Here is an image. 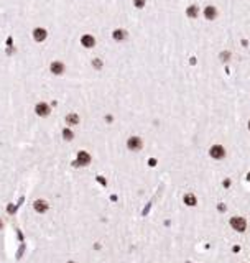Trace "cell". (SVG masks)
I'll use <instances>...</instances> for the list:
<instances>
[{
  "mask_svg": "<svg viewBox=\"0 0 250 263\" xmlns=\"http://www.w3.org/2000/svg\"><path fill=\"white\" fill-rule=\"evenodd\" d=\"M51 72H53V74H56V76L63 74V72H64V64L59 63V61L51 63Z\"/></svg>",
  "mask_w": 250,
  "mask_h": 263,
  "instance_id": "ba28073f",
  "label": "cell"
},
{
  "mask_svg": "<svg viewBox=\"0 0 250 263\" xmlns=\"http://www.w3.org/2000/svg\"><path fill=\"white\" fill-rule=\"evenodd\" d=\"M89 161H91L89 153H86V151H79V155H78V161H76V164H81V166H84V164H89Z\"/></svg>",
  "mask_w": 250,
  "mask_h": 263,
  "instance_id": "5b68a950",
  "label": "cell"
},
{
  "mask_svg": "<svg viewBox=\"0 0 250 263\" xmlns=\"http://www.w3.org/2000/svg\"><path fill=\"white\" fill-rule=\"evenodd\" d=\"M184 202H186L188 206H194L196 204V197L193 196V194H186V196H184Z\"/></svg>",
  "mask_w": 250,
  "mask_h": 263,
  "instance_id": "4fadbf2b",
  "label": "cell"
},
{
  "mask_svg": "<svg viewBox=\"0 0 250 263\" xmlns=\"http://www.w3.org/2000/svg\"><path fill=\"white\" fill-rule=\"evenodd\" d=\"M197 15V7H189L188 9V17H196Z\"/></svg>",
  "mask_w": 250,
  "mask_h": 263,
  "instance_id": "9a60e30c",
  "label": "cell"
},
{
  "mask_svg": "<svg viewBox=\"0 0 250 263\" xmlns=\"http://www.w3.org/2000/svg\"><path fill=\"white\" fill-rule=\"evenodd\" d=\"M63 137H64V140H72V132L69 130V128H66V130H63Z\"/></svg>",
  "mask_w": 250,
  "mask_h": 263,
  "instance_id": "5bb4252c",
  "label": "cell"
},
{
  "mask_svg": "<svg viewBox=\"0 0 250 263\" xmlns=\"http://www.w3.org/2000/svg\"><path fill=\"white\" fill-rule=\"evenodd\" d=\"M81 43L86 48H92L95 44V40H94V36H91V35H84L82 38H81Z\"/></svg>",
  "mask_w": 250,
  "mask_h": 263,
  "instance_id": "9c48e42d",
  "label": "cell"
},
{
  "mask_svg": "<svg viewBox=\"0 0 250 263\" xmlns=\"http://www.w3.org/2000/svg\"><path fill=\"white\" fill-rule=\"evenodd\" d=\"M33 207H35L36 212H46L48 210V202L43 201V199H38V201L33 202Z\"/></svg>",
  "mask_w": 250,
  "mask_h": 263,
  "instance_id": "52a82bcc",
  "label": "cell"
},
{
  "mask_svg": "<svg viewBox=\"0 0 250 263\" xmlns=\"http://www.w3.org/2000/svg\"><path fill=\"white\" fill-rule=\"evenodd\" d=\"M224 155H225V151L220 145H214V147L211 148V156L214 158V160H222Z\"/></svg>",
  "mask_w": 250,
  "mask_h": 263,
  "instance_id": "7a4b0ae2",
  "label": "cell"
},
{
  "mask_svg": "<svg viewBox=\"0 0 250 263\" xmlns=\"http://www.w3.org/2000/svg\"><path fill=\"white\" fill-rule=\"evenodd\" d=\"M127 147L130 150H140L142 148V140H140L138 137H132V138L127 141Z\"/></svg>",
  "mask_w": 250,
  "mask_h": 263,
  "instance_id": "8992f818",
  "label": "cell"
},
{
  "mask_svg": "<svg viewBox=\"0 0 250 263\" xmlns=\"http://www.w3.org/2000/svg\"><path fill=\"white\" fill-rule=\"evenodd\" d=\"M66 122H68V123H71V125H76V123L79 122V117L76 115V114H69V115L66 117Z\"/></svg>",
  "mask_w": 250,
  "mask_h": 263,
  "instance_id": "7c38bea8",
  "label": "cell"
},
{
  "mask_svg": "<svg viewBox=\"0 0 250 263\" xmlns=\"http://www.w3.org/2000/svg\"><path fill=\"white\" fill-rule=\"evenodd\" d=\"M94 66H95V67H97V69H99V67L102 66V63H100L99 59H95V61H94Z\"/></svg>",
  "mask_w": 250,
  "mask_h": 263,
  "instance_id": "e0dca14e",
  "label": "cell"
},
{
  "mask_svg": "<svg viewBox=\"0 0 250 263\" xmlns=\"http://www.w3.org/2000/svg\"><path fill=\"white\" fill-rule=\"evenodd\" d=\"M135 5L137 7H143L145 5V0H135Z\"/></svg>",
  "mask_w": 250,
  "mask_h": 263,
  "instance_id": "2e32d148",
  "label": "cell"
},
{
  "mask_svg": "<svg viewBox=\"0 0 250 263\" xmlns=\"http://www.w3.org/2000/svg\"><path fill=\"white\" fill-rule=\"evenodd\" d=\"M46 36H48V31L45 30V28H35L33 30V38H35V41H45L46 40Z\"/></svg>",
  "mask_w": 250,
  "mask_h": 263,
  "instance_id": "3957f363",
  "label": "cell"
},
{
  "mask_svg": "<svg viewBox=\"0 0 250 263\" xmlns=\"http://www.w3.org/2000/svg\"><path fill=\"white\" fill-rule=\"evenodd\" d=\"M69 263H72V261H69Z\"/></svg>",
  "mask_w": 250,
  "mask_h": 263,
  "instance_id": "ffe728a7",
  "label": "cell"
},
{
  "mask_svg": "<svg viewBox=\"0 0 250 263\" xmlns=\"http://www.w3.org/2000/svg\"><path fill=\"white\" fill-rule=\"evenodd\" d=\"M248 128H250V123H248Z\"/></svg>",
  "mask_w": 250,
  "mask_h": 263,
  "instance_id": "d6986e66",
  "label": "cell"
},
{
  "mask_svg": "<svg viewBox=\"0 0 250 263\" xmlns=\"http://www.w3.org/2000/svg\"><path fill=\"white\" fill-rule=\"evenodd\" d=\"M0 230H2V220H0Z\"/></svg>",
  "mask_w": 250,
  "mask_h": 263,
  "instance_id": "ac0fdd59",
  "label": "cell"
},
{
  "mask_svg": "<svg viewBox=\"0 0 250 263\" xmlns=\"http://www.w3.org/2000/svg\"><path fill=\"white\" fill-rule=\"evenodd\" d=\"M35 112L40 117H46L48 114H50V107H48V104H45V102H40V104H36Z\"/></svg>",
  "mask_w": 250,
  "mask_h": 263,
  "instance_id": "277c9868",
  "label": "cell"
},
{
  "mask_svg": "<svg viewBox=\"0 0 250 263\" xmlns=\"http://www.w3.org/2000/svg\"><path fill=\"white\" fill-rule=\"evenodd\" d=\"M231 225L237 230V232H244L245 227H247V222H245L244 217H232V219H231Z\"/></svg>",
  "mask_w": 250,
  "mask_h": 263,
  "instance_id": "6da1fadb",
  "label": "cell"
},
{
  "mask_svg": "<svg viewBox=\"0 0 250 263\" xmlns=\"http://www.w3.org/2000/svg\"><path fill=\"white\" fill-rule=\"evenodd\" d=\"M112 36H114V40H117V41H123V40L127 38V33H125L123 30H115L114 33H112Z\"/></svg>",
  "mask_w": 250,
  "mask_h": 263,
  "instance_id": "8fae6325",
  "label": "cell"
},
{
  "mask_svg": "<svg viewBox=\"0 0 250 263\" xmlns=\"http://www.w3.org/2000/svg\"><path fill=\"white\" fill-rule=\"evenodd\" d=\"M204 17L207 20H214L217 17V10L214 9V7H206L204 9Z\"/></svg>",
  "mask_w": 250,
  "mask_h": 263,
  "instance_id": "30bf717a",
  "label": "cell"
}]
</instances>
